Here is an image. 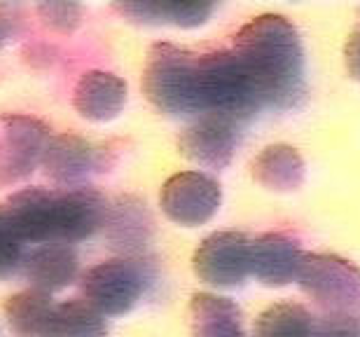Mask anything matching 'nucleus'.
Here are the masks:
<instances>
[{
    "instance_id": "obj_24",
    "label": "nucleus",
    "mask_w": 360,
    "mask_h": 337,
    "mask_svg": "<svg viewBox=\"0 0 360 337\" xmlns=\"http://www.w3.org/2000/svg\"><path fill=\"white\" fill-rule=\"evenodd\" d=\"M42 21L61 33H70L80 24V5L75 3H42L38 7Z\"/></svg>"
},
{
    "instance_id": "obj_18",
    "label": "nucleus",
    "mask_w": 360,
    "mask_h": 337,
    "mask_svg": "<svg viewBox=\"0 0 360 337\" xmlns=\"http://www.w3.org/2000/svg\"><path fill=\"white\" fill-rule=\"evenodd\" d=\"M56 307L49 293L28 288L5 300V317L19 337H54Z\"/></svg>"
},
{
    "instance_id": "obj_12",
    "label": "nucleus",
    "mask_w": 360,
    "mask_h": 337,
    "mask_svg": "<svg viewBox=\"0 0 360 337\" xmlns=\"http://www.w3.org/2000/svg\"><path fill=\"white\" fill-rule=\"evenodd\" d=\"M297 241L285 234H262L250 241V274L264 286H285L297 281L302 262Z\"/></svg>"
},
{
    "instance_id": "obj_20",
    "label": "nucleus",
    "mask_w": 360,
    "mask_h": 337,
    "mask_svg": "<svg viewBox=\"0 0 360 337\" xmlns=\"http://www.w3.org/2000/svg\"><path fill=\"white\" fill-rule=\"evenodd\" d=\"M304 160L292 146L274 143L253 162V178L262 188L274 192H295L304 183Z\"/></svg>"
},
{
    "instance_id": "obj_23",
    "label": "nucleus",
    "mask_w": 360,
    "mask_h": 337,
    "mask_svg": "<svg viewBox=\"0 0 360 337\" xmlns=\"http://www.w3.org/2000/svg\"><path fill=\"white\" fill-rule=\"evenodd\" d=\"M21 243L24 241L12 232V227L7 225L5 216L0 213V279L12 276L14 272L21 267V260H24Z\"/></svg>"
},
{
    "instance_id": "obj_27",
    "label": "nucleus",
    "mask_w": 360,
    "mask_h": 337,
    "mask_svg": "<svg viewBox=\"0 0 360 337\" xmlns=\"http://www.w3.org/2000/svg\"><path fill=\"white\" fill-rule=\"evenodd\" d=\"M7 38H10V26H7V21L0 17V49L5 47Z\"/></svg>"
},
{
    "instance_id": "obj_5",
    "label": "nucleus",
    "mask_w": 360,
    "mask_h": 337,
    "mask_svg": "<svg viewBox=\"0 0 360 337\" xmlns=\"http://www.w3.org/2000/svg\"><path fill=\"white\" fill-rule=\"evenodd\" d=\"M146 288L143 265L129 257L98 262L82 276V300L101 317H122L139 305Z\"/></svg>"
},
{
    "instance_id": "obj_4",
    "label": "nucleus",
    "mask_w": 360,
    "mask_h": 337,
    "mask_svg": "<svg viewBox=\"0 0 360 337\" xmlns=\"http://www.w3.org/2000/svg\"><path fill=\"white\" fill-rule=\"evenodd\" d=\"M297 284L330 314H356L360 310V267L340 255L304 253Z\"/></svg>"
},
{
    "instance_id": "obj_13",
    "label": "nucleus",
    "mask_w": 360,
    "mask_h": 337,
    "mask_svg": "<svg viewBox=\"0 0 360 337\" xmlns=\"http://www.w3.org/2000/svg\"><path fill=\"white\" fill-rule=\"evenodd\" d=\"M77 253L70 243H40L24 255L21 269L35 291L56 293L70 286L77 276Z\"/></svg>"
},
{
    "instance_id": "obj_19",
    "label": "nucleus",
    "mask_w": 360,
    "mask_h": 337,
    "mask_svg": "<svg viewBox=\"0 0 360 337\" xmlns=\"http://www.w3.org/2000/svg\"><path fill=\"white\" fill-rule=\"evenodd\" d=\"M190 337H246L241 310L229 298L197 293L190 303Z\"/></svg>"
},
{
    "instance_id": "obj_8",
    "label": "nucleus",
    "mask_w": 360,
    "mask_h": 337,
    "mask_svg": "<svg viewBox=\"0 0 360 337\" xmlns=\"http://www.w3.org/2000/svg\"><path fill=\"white\" fill-rule=\"evenodd\" d=\"M250 239L241 232H213L199 243L192 269L201 281L218 288H234L250 274Z\"/></svg>"
},
{
    "instance_id": "obj_16",
    "label": "nucleus",
    "mask_w": 360,
    "mask_h": 337,
    "mask_svg": "<svg viewBox=\"0 0 360 337\" xmlns=\"http://www.w3.org/2000/svg\"><path fill=\"white\" fill-rule=\"evenodd\" d=\"M42 169L59 185H77L96 167V150L75 134L52 136L42 155Z\"/></svg>"
},
{
    "instance_id": "obj_10",
    "label": "nucleus",
    "mask_w": 360,
    "mask_h": 337,
    "mask_svg": "<svg viewBox=\"0 0 360 337\" xmlns=\"http://www.w3.org/2000/svg\"><path fill=\"white\" fill-rule=\"evenodd\" d=\"M239 143V127L218 117H201L178 139L180 155L206 169H225Z\"/></svg>"
},
{
    "instance_id": "obj_6",
    "label": "nucleus",
    "mask_w": 360,
    "mask_h": 337,
    "mask_svg": "<svg viewBox=\"0 0 360 337\" xmlns=\"http://www.w3.org/2000/svg\"><path fill=\"white\" fill-rule=\"evenodd\" d=\"M49 127L31 115H0V185L26 181L42 162Z\"/></svg>"
},
{
    "instance_id": "obj_9",
    "label": "nucleus",
    "mask_w": 360,
    "mask_h": 337,
    "mask_svg": "<svg viewBox=\"0 0 360 337\" xmlns=\"http://www.w3.org/2000/svg\"><path fill=\"white\" fill-rule=\"evenodd\" d=\"M108 204L103 195L94 188L77 185L73 190L56 192L54 204V241L70 243L89 239L105 223Z\"/></svg>"
},
{
    "instance_id": "obj_25",
    "label": "nucleus",
    "mask_w": 360,
    "mask_h": 337,
    "mask_svg": "<svg viewBox=\"0 0 360 337\" xmlns=\"http://www.w3.org/2000/svg\"><path fill=\"white\" fill-rule=\"evenodd\" d=\"M316 337H360V314H328L316 324Z\"/></svg>"
},
{
    "instance_id": "obj_11",
    "label": "nucleus",
    "mask_w": 360,
    "mask_h": 337,
    "mask_svg": "<svg viewBox=\"0 0 360 337\" xmlns=\"http://www.w3.org/2000/svg\"><path fill=\"white\" fill-rule=\"evenodd\" d=\"M54 204L56 192L45 188H26L12 195L0 206L7 225L21 241L52 243L54 241Z\"/></svg>"
},
{
    "instance_id": "obj_14",
    "label": "nucleus",
    "mask_w": 360,
    "mask_h": 337,
    "mask_svg": "<svg viewBox=\"0 0 360 337\" xmlns=\"http://www.w3.org/2000/svg\"><path fill=\"white\" fill-rule=\"evenodd\" d=\"M73 106L84 120L110 122L127 106V82L115 73L89 70L75 84Z\"/></svg>"
},
{
    "instance_id": "obj_1",
    "label": "nucleus",
    "mask_w": 360,
    "mask_h": 337,
    "mask_svg": "<svg viewBox=\"0 0 360 337\" xmlns=\"http://www.w3.org/2000/svg\"><path fill=\"white\" fill-rule=\"evenodd\" d=\"M236 59L248 73L262 108L290 110L304 96V47L290 21L281 14L250 19L234 35Z\"/></svg>"
},
{
    "instance_id": "obj_21",
    "label": "nucleus",
    "mask_w": 360,
    "mask_h": 337,
    "mask_svg": "<svg viewBox=\"0 0 360 337\" xmlns=\"http://www.w3.org/2000/svg\"><path fill=\"white\" fill-rule=\"evenodd\" d=\"M255 337H316V324L302 305L278 303L257 317Z\"/></svg>"
},
{
    "instance_id": "obj_2",
    "label": "nucleus",
    "mask_w": 360,
    "mask_h": 337,
    "mask_svg": "<svg viewBox=\"0 0 360 337\" xmlns=\"http://www.w3.org/2000/svg\"><path fill=\"white\" fill-rule=\"evenodd\" d=\"M262 108L248 73L232 49L197 56V113L243 127Z\"/></svg>"
},
{
    "instance_id": "obj_22",
    "label": "nucleus",
    "mask_w": 360,
    "mask_h": 337,
    "mask_svg": "<svg viewBox=\"0 0 360 337\" xmlns=\"http://www.w3.org/2000/svg\"><path fill=\"white\" fill-rule=\"evenodd\" d=\"M54 337H108L105 317L84 300H68L56 307Z\"/></svg>"
},
{
    "instance_id": "obj_3",
    "label": "nucleus",
    "mask_w": 360,
    "mask_h": 337,
    "mask_svg": "<svg viewBox=\"0 0 360 337\" xmlns=\"http://www.w3.org/2000/svg\"><path fill=\"white\" fill-rule=\"evenodd\" d=\"M143 91L171 117L197 113V54L171 42H155L143 68Z\"/></svg>"
},
{
    "instance_id": "obj_17",
    "label": "nucleus",
    "mask_w": 360,
    "mask_h": 337,
    "mask_svg": "<svg viewBox=\"0 0 360 337\" xmlns=\"http://www.w3.org/2000/svg\"><path fill=\"white\" fill-rule=\"evenodd\" d=\"M115 10L141 24H171L178 28H197L211 17L215 5L199 0H134L117 3Z\"/></svg>"
},
{
    "instance_id": "obj_7",
    "label": "nucleus",
    "mask_w": 360,
    "mask_h": 337,
    "mask_svg": "<svg viewBox=\"0 0 360 337\" xmlns=\"http://www.w3.org/2000/svg\"><path fill=\"white\" fill-rule=\"evenodd\" d=\"M164 216L183 227L208 223L222 204V190L215 178L201 171H183L171 176L160 192Z\"/></svg>"
},
{
    "instance_id": "obj_26",
    "label": "nucleus",
    "mask_w": 360,
    "mask_h": 337,
    "mask_svg": "<svg viewBox=\"0 0 360 337\" xmlns=\"http://www.w3.org/2000/svg\"><path fill=\"white\" fill-rule=\"evenodd\" d=\"M344 63H347V70L354 80H360V26L354 28V33L347 38V45H344Z\"/></svg>"
},
{
    "instance_id": "obj_15",
    "label": "nucleus",
    "mask_w": 360,
    "mask_h": 337,
    "mask_svg": "<svg viewBox=\"0 0 360 337\" xmlns=\"http://www.w3.org/2000/svg\"><path fill=\"white\" fill-rule=\"evenodd\" d=\"M105 236L122 253H139L153 236V216L146 202L136 197H120L105 211Z\"/></svg>"
}]
</instances>
